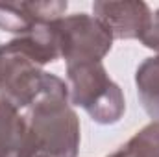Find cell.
Listing matches in <instances>:
<instances>
[{
  "mask_svg": "<svg viewBox=\"0 0 159 157\" xmlns=\"http://www.w3.org/2000/svg\"><path fill=\"white\" fill-rule=\"evenodd\" d=\"M26 144L20 157H78L80 118L69 102V85L46 76L37 98L24 109Z\"/></svg>",
  "mask_w": 159,
  "mask_h": 157,
  "instance_id": "1",
  "label": "cell"
},
{
  "mask_svg": "<svg viewBox=\"0 0 159 157\" xmlns=\"http://www.w3.org/2000/svg\"><path fill=\"white\" fill-rule=\"evenodd\" d=\"M69 102L81 107L96 124L119 122L126 102L122 89L109 78L102 63H80L67 65Z\"/></svg>",
  "mask_w": 159,
  "mask_h": 157,
  "instance_id": "2",
  "label": "cell"
},
{
  "mask_svg": "<svg viewBox=\"0 0 159 157\" xmlns=\"http://www.w3.org/2000/svg\"><path fill=\"white\" fill-rule=\"evenodd\" d=\"M59 54L67 65L102 63L113 46L109 28L89 13H74L56 20Z\"/></svg>",
  "mask_w": 159,
  "mask_h": 157,
  "instance_id": "3",
  "label": "cell"
},
{
  "mask_svg": "<svg viewBox=\"0 0 159 157\" xmlns=\"http://www.w3.org/2000/svg\"><path fill=\"white\" fill-rule=\"evenodd\" d=\"M48 72L35 65L11 43L0 48V96L26 109L44 87Z\"/></svg>",
  "mask_w": 159,
  "mask_h": 157,
  "instance_id": "4",
  "label": "cell"
},
{
  "mask_svg": "<svg viewBox=\"0 0 159 157\" xmlns=\"http://www.w3.org/2000/svg\"><path fill=\"white\" fill-rule=\"evenodd\" d=\"M93 13L109 28L113 39H141L154 15L150 6L141 0L94 2Z\"/></svg>",
  "mask_w": 159,
  "mask_h": 157,
  "instance_id": "5",
  "label": "cell"
},
{
  "mask_svg": "<svg viewBox=\"0 0 159 157\" xmlns=\"http://www.w3.org/2000/svg\"><path fill=\"white\" fill-rule=\"evenodd\" d=\"M69 4L63 0L44 2H0V30L24 35L39 24L61 19Z\"/></svg>",
  "mask_w": 159,
  "mask_h": 157,
  "instance_id": "6",
  "label": "cell"
},
{
  "mask_svg": "<svg viewBox=\"0 0 159 157\" xmlns=\"http://www.w3.org/2000/svg\"><path fill=\"white\" fill-rule=\"evenodd\" d=\"M56 20L39 24L32 32H28L24 35H19V37H15L9 43L15 48H19L24 56H28L39 67H44L48 63H54V61L61 59Z\"/></svg>",
  "mask_w": 159,
  "mask_h": 157,
  "instance_id": "7",
  "label": "cell"
},
{
  "mask_svg": "<svg viewBox=\"0 0 159 157\" xmlns=\"http://www.w3.org/2000/svg\"><path fill=\"white\" fill-rule=\"evenodd\" d=\"M26 115L0 96V157H20L26 144Z\"/></svg>",
  "mask_w": 159,
  "mask_h": 157,
  "instance_id": "8",
  "label": "cell"
},
{
  "mask_svg": "<svg viewBox=\"0 0 159 157\" xmlns=\"http://www.w3.org/2000/svg\"><path fill=\"white\" fill-rule=\"evenodd\" d=\"M135 85L144 111L159 120V56L146 57L135 72Z\"/></svg>",
  "mask_w": 159,
  "mask_h": 157,
  "instance_id": "9",
  "label": "cell"
},
{
  "mask_svg": "<svg viewBox=\"0 0 159 157\" xmlns=\"http://www.w3.org/2000/svg\"><path fill=\"white\" fill-rule=\"evenodd\" d=\"M117 152L122 157H159V120L146 124Z\"/></svg>",
  "mask_w": 159,
  "mask_h": 157,
  "instance_id": "10",
  "label": "cell"
},
{
  "mask_svg": "<svg viewBox=\"0 0 159 157\" xmlns=\"http://www.w3.org/2000/svg\"><path fill=\"white\" fill-rule=\"evenodd\" d=\"M141 43H143L146 48H150V50H154V52L159 54V9L152 15L150 26H148V30L144 32V35L141 37Z\"/></svg>",
  "mask_w": 159,
  "mask_h": 157,
  "instance_id": "11",
  "label": "cell"
},
{
  "mask_svg": "<svg viewBox=\"0 0 159 157\" xmlns=\"http://www.w3.org/2000/svg\"><path fill=\"white\" fill-rule=\"evenodd\" d=\"M107 157H122V155H120L119 152H115V154H111V155H107Z\"/></svg>",
  "mask_w": 159,
  "mask_h": 157,
  "instance_id": "12",
  "label": "cell"
},
{
  "mask_svg": "<svg viewBox=\"0 0 159 157\" xmlns=\"http://www.w3.org/2000/svg\"><path fill=\"white\" fill-rule=\"evenodd\" d=\"M0 48H2V44H0Z\"/></svg>",
  "mask_w": 159,
  "mask_h": 157,
  "instance_id": "13",
  "label": "cell"
}]
</instances>
